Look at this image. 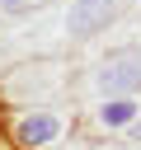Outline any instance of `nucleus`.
Segmentation results:
<instances>
[{
  "label": "nucleus",
  "instance_id": "nucleus-1",
  "mask_svg": "<svg viewBox=\"0 0 141 150\" xmlns=\"http://www.w3.org/2000/svg\"><path fill=\"white\" fill-rule=\"evenodd\" d=\"M136 84H141V52H113L103 61V70H99V89L108 98H122Z\"/></svg>",
  "mask_w": 141,
  "mask_h": 150
},
{
  "label": "nucleus",
  "instance_id": "nucleus-2",
  "mask_svg": "<svg viewBox=\"0 0 141 150\" xmlns=\"http://www.w3.org/2000/svg\"><path fill=\"white\" fill-rule=\"evenodd\" d=\"M108 19H113V0H75L70 14H66V28H70L75 38H89V33H99Z\"/></svg>",
  "mask_w": 141,
  "mask_h": 150
},
{
  "label": "nucleus",
  "instance_id": "nucleus-3",
  "mask_svg": "<svg viewBox=\"0 0 141 150\" xmlns=\"http://www.w3.org/2000/svg\"><path fill=\"white\" fill-rule=\"evenodd\" d=\"M56 131H61V122H56L52 112H28V117L19 122V136H24V145H47Z\"/></svg>",
  "mask_w": 141,
  "mask_h": 150
},
{
  "label": "nucleus",
  "instance_id": "nucleus-4",
  "mask_svg": "<svg viewBox=\"0 0 141 150\" xmlns=\"http://www.w3.org/2000/svg\"><path fill=\"white\" fill-rule=\"evenodd\" d=\"M99 117H103V127H132L136 122V103L132 98H108Z\"/></svg>",
  "mask_w": 141,
  "mask_h": 150
},
{
  "label": "nucleus",
  "instance_id": "nucleus-5",
  "mask_svg": "<svg viewBox=\"0 0 141 150\" xmlns=\"http://www.w3.org/2000/svg\"><path fill=\"white\" fill-rule=\"evenodd\" d=\"M5 9H28V0H5Z\"/></svg>",
  "mask_w": 141,
  "mask_h": 150
},
{
  "label": "nucleus",
  "instance_id": "nucleus-6",
  "mask_svg": "<svg viewBox=\"0 0 141 150\" xmlns=\"http://www.w3.org/2000/svg\"><path fill=\"white\" fill-rule=\"evenodd\" d=\"M132 127H136V136H141V122H132Z\"/></svg>",
  "mask_w": 141,
  "mask_h": 150
}]
</instances>
